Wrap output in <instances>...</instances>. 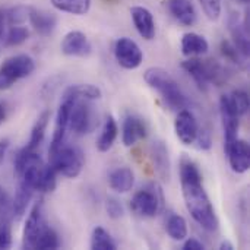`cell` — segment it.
I'll return each instance as SVG.
<instances>
[{"instance_id":"1","label":"cell","mask_w":250,"mask_h":250,"mask_svg":"<svg viewBox=\"0 0 250 250\" xmlns=\"http://www.w3.org/2000/svg\"><path fill=\"white\" fill-rule=\"evenodd\" d=\"M180 185L186 209L192 218L207 231H215L220 226L215 209L202 183V174L198 166L183 158L180 163Z\"/></svg>"},{"instance_id":"2","label":"cell","mask_w":250,"mask_h":250,"mask_svg":"<svg viewBox=\"0 0 250 250\" xmlns=\"http://www.w3.org/2000/svg\"><path fill=\"white\" fill-rule=\"evenodd\" d=\"M15 173L21 182L26 183L32 190L53 192L57 185L56 170L45 164L35 151L21 149L15 157Z\"/></svg>"},{"instance_id":"3","label":"cell","mask_w":250,"mask_h":250,"mask_svg":"<svg viewBox=\"0 0 250 250\" xmlns=\"http://www.w3.org/2000/svg\"><path fill=\"white\" fill-rule=\"evenodd\" d=\"M23 249H40L50 250L60 248L59 234L48 226L45 215H44V205L42 201H38L31 208L25 227H23V237H22Z\"/></svg>"},{"instance_id":"4","label":"cell","mask_w":250,"mask_h":250,"mask_svg":"<svg viewBox=\"0 0 250 250\" xmlns=\"http://www.w3.org/2000/svg\"><path fill=\"white\" fill-rule=\"evenodd\" d=\"M145 82L164 100L166 105L171 110H183L190 105L189 98L185 95L177 81L163 67H149L144 73Z\"/></svg>"},{"instance_id":"5","label":"cell","mask_w":250,"mask_h":250,"mask_svg":"<svg viewBox=\"0 0 250 250\" xmlns=\"http://www.w3.org/2000/svg\"><path fill=\"white\" fill-rule=\"evenodd\" d=\"M48 152L50 166L56 170V173L67 179H75L81 174L83 168V155L76 146L62 144L59 148Z\"/></svg>"},{"instance_id":"6","label":"cell","mask_w":250,"mask_h":250,"mask_svg":"<svg viewBox=\"0 0 250 250\" xmlns=\"http://www.w3.org/2000/svg\"><path fill=\"white\" fill-rule=\"evenodd\" d=\"M35 70V62L26 54H16L0 64V91L10 88L19 79L29 76Z\"/></svg>"},{"instance_id":"7","label":"cell","mask_w":250,"mask_h":250,"mask_svg":"<svg viewBox=\"0 0 250 250\" xmlns=\"http://www.w3.org/2000/svg\"><path fill=\"white\" fill-rule=\"evenodd\" d=\"M97 126V114L91 101L88 100H73L70 116H69V130L76 135H85L94 130Z\"/></svg>"},{"instance_id":"8","label":"cell","mask_w":250,"mask_h":250,"mask_svg":"<svg viewBox=\"0 0 250 250\" xmlns=\"http://www.w3.org/2000/svg\"><path fill=\"white\" fill-rule=\"evenodd\" d=\"M163 207V196L155 188H145L138 190L130 202L132 211L144 218L155 217Z\"/></svg>"},{"instance_id":"9","label":"cell","mask_w":250,"mask_h":250,"mask_svg":"<svg viewBox=\"0 0 250 250\" xmlns=\"http://www.w3.org/2000/svg\"><path fill=\"white\" fill-rule=\"evenodd\" d=\"M114 57L117 63L127 70L138 69L144 62V53L141 47L127 37H122L114 44Z\"/></svg>"},{"instance_id":"10","label":"cell","mask_w":250,"mask_h":250,"mask_svg":"<svg viewBox=\"0 0 250 250\" xmlns=\"http://www.w3.org/2000/svg\"><path fill=\"white\" fill-rule=\"evenodd\" d=\"M60 50L66 56L73 57H86L92 51V45L88 37L81 31H70L64 35L60 44Z\"/></svg>"},{"instance_id":"11","label":"cell","mask_w":250,"mask_h":250,"mask_svg":"<svg viewBox=\"0 0 250 250\" xmlns=\"http://www.w3.org/2000/svg\"><path fill=\"white\" fill-rule=\"evenodd\" d=\"M174 130H176L177 138L182 141V144L192 145L195 142L199 126H198L196 117L193 116L190 110H186V108L179 110V114L174 122Z\"/></svg>"},{"instance_id":"12","label":"cell","mask_w":250,"mask_h":250,"mask_svg":"<svg viewBox=\"0 0 250 250\" xmlns=\"http://www.w3.org/2000/svg\"><path fill=\"white\" fill-rule=\"evenodd\" d=\"M220 113H221V120H223V130H224V149L231 146V144L237 139L239 135V116L231 110V107L227 103L226 95L221 97L220 100Z\"/></svg>"},{"instance_id":"13","label":"cell","mask_w":250,"mask_h":250,"mask_svg":"<svg viewBox=\"0 0 250 250\" xmlns=\"http://www.w3.org/2000/svg\"><path fill=\"white\" fill-rule=\"evenodd\" d=\"M148 135V127L146 123L142 117L130 114L125 119L123 122V129H122V141L123 145L130 148L145 139Z\"/></svg>"},{"instance_id":"14","label":"cell","mask_w":250,"mask_h":250,"mask_svg":"<svg viewBox=\"0 0 250 250\" xmlns=\"http://www.w3.org/2000/svg\"><path fill=\"white\" fill-rule=\"evenodd\" d=\"M183 70L193 79L196 86L201 91H207L211 83V73H209V60H201L198 57H189L186 62L182 63Z\"/></svg>"},{"instance_id":"15","label":"cell","mask_w":250,"mask_h":250,"mask_svg":"<svg viewBox=\"0 0 250 250\" xmlns=\"http://www.w3.org/2000/svg\"><path fill=\"white\" fill-rule=\"evenodd\" d=\"M229 31L231 34L233 38V44L237 47V50L248 57L250 51L249 44V31H248V19L242 21L239 13L231 12V15L229 16Z\"/></svg>"},{"instance_id":"16","label":"cell","mask_w":250,"mask_h":250,"mask_svg":"<svg viewBox=\"0 0 250 250\" xmlns=\"http://www.w3.org/2000/svg\"><path fill=\"white\" fill-rule=\"evenodd\" d=\"M72 104H73V100L72 98H63V101H62L59 110H57L56 126H54V133H53L50 151H53V149L59 148L62 144H64L66 133L69 130V116H70Z\"/></svg>"},{"instance_id":"17","label":"cell","mask_w":250,"mask_h":250,"mask_svg":"<svg viewBox=\"0 0 250 250\" xmlns=\"http://www.w3.org/2000/svg\"><path fill=\"white\" fill-rule=\"evenodd\" d=\"M229 155L230 167L234 173L243 174L250 167V149L249 144L243 139H236L231 146L226 152Z\"/></svg>"},{"instance_id":"18","label":"cell","mask_w":250,"mask_h":250,"mask_svg":"<svg viewBox=\"0 0 250 250\" xmlns=\"http://www.w3.org/2000/svg\"><path fill=\"white\" fill-rule=\"evenodd\" d=\"M130 15H132L135 28L139 32V35L144 40H148V41L154 40V37H155V22H154L152 13L144 6H133V7H130Z\"/></svg>"},{"instance_id":"19","label":"cell","mask_w":250,"mask_h":250,"mask_svg":"<svg viewBox=\"0 0 250 250\" xmlns=\"http://www.w3.org/2000/svg\"><path fill=\"white\" fill-rule=\"evenodd\" d=\"M170 15L185 26H192L196 22V9L192 0H167Z\"/></svg>"},{"instance_id":"20","label":"cell","mask_w":250,"mask_h":250,"mask_svg":"<svg viewBox=\"0 0 250 250\" xmlns=\"http://www.w3.org/2000/svg\"><path fill=\"white\" fill-rule=\"evenodd\" d=\"M151 158L154 163L155 173L161 180H168L170 179V157H168V149L164 142L155 141L151 148Z\"/></svg>"},{"instance_id":"21","label":"cell","mask_w":250,"mask_h":250,"mask_svg":"<svg viewBox=\"0 0 250 250\" xmlns=\"http://www.w3.org/2000/svg\"><path fill=\"white\" fill-rule=\"evenodd\" d=\"M209 44L205 37L196 32H186L182 38V53L186 57H199L207 54Z\"/></svg>"},{"instance_id":"22","label":"cell","mask_w":250,"mask_h":250,"mask_svg":"<svg viewBox=\"0 0 250 250\" xmlns=\"http://www.w3.org/2000/svg\"><path fill=\"white\" fill-rule=\"evenodd\" d=\"M110 188L117 193H127L135 185V174L129 167H119L108 176Z\"/></svg>"},{"instance_id":"23","label":"cell","mask_w":250,"mask_h":250,"mask_svg":"<svg viewBox=\"0 0 250 250\" xmlns=\"http://www.w3.org/2000/svg\"><path fill=\"white\" fill-rule=\"evenodd\" d=\"M28 19L31 25L34 26V29L41 35H50L56 29V25H57V19L54 15L42 12V10H37V9L29 10Z\"/></svg>"},{"instance_id":"24","label":"cell","mask_w":250,"mask_h":250,"mask_svg":"<svg viewBox=\"0 0 250 250\" xmlns=\"http://www.w3.org/2000/svg\"><path fill=\"white\" fill-rule=\"evenodd\" d=\"M117 123L114 120V117L110 114L105 117L104 120V125H103V129H101V133H100V138L97 141V148L100 152H107L111 149L116 138H117Z\"/></svg>"},{"instance_id":"25","label":"cell","mask_w":250,"mask_h":250,"mask_svg":"<svg viewBox=\"0 0 250 250\" xmlns=\"http://www.w3.org/2000/svg\"><path fill=\"white\" fill-rule=\"evenodd\" d=\"M63 98H72V100H100L101 98V89L91 83H78L69 86L63 92Z\"/></svg>"},{"instance_id":"26","label":"cell","mask_w":250,"mask_h":250,"mask_svg":"<svg viewBox=\"0 0 250 250\" xmlns=\"http://www.w3.org/2000/svg\"><path fill=\"white\" fill-rule=\"evenodd\" d=\"M48 120H50V111L48 110L42 111L38 116L37 122L32 126L31 136H29V141H28V144H26L25 148H28L31 151H35L41 145V142H42V139L45 136V130H47V126H48Z\"/></svg>"},{"instance_id":"27","label":"cell","mask_w":250,"mask_h":250,"mask_svg":"<svg viewBox=\"0 0 250 250\" xmlns=\"http://www.w3.org/2000/svg\"><path fill=\"white\" fill-rule=\"evenodd\" d=\"M32 193H34V190L26 183L19 180V185H18V189L15 193V199L12 202V212L16 218H21L25 214L26 207L32 198Z\"/></svg>"},{"instance_id":"28","label":"cell","mask_w":250,"mask_h":250,"mask_svg":"<svg viewBox=\"0 0 250 250\" xmlns=\"http://www.w3.org/2000/svg\"><path fill=\"white\" fill-rule=\"evenodd\" d=\"M166 231L173 240L182 242L188 237V223L182 215L170 214L166 221Z\"/></svg>"},{"instance_id":"29","label":"cell","mask_w":250,"mask_h":250,"mask_svg":"<svg viewBox=\"0 0 250 250\" xmlns=\"http://www.w3.org/2000/svg\"><path fill=\"white\" fill-rule=\"evenodd\" d=\"M51 4L60 12L85 15L91 7V0H51Z\"/></svg>"},{"instance_id":"30","label":"cell","mask_w":250,"mask_h":250,"mask_svg":"<svg viewBox=\"0 0 250 250\" xmlns=\"http://www.w3.org/2000/svg\"><path fill=\"white\" fill-rule=\"evenodd\" d=\"M226 98H227V103H229V105L231 107V110H233L239 117L248 114V111H249V95H248L245 91L236 89V91H233L231 94L226 95Z\"/></svg>"},{"instance_id":"31","label":"cell","mask_w":250,"mask_h":250,"mask_svg":"<svg viewBox=\"0 0 250 250\" xmlns=\"http://www.w3.org/2000/svg\"><path fill=\"white\" fill-rule=\"evenodd\" d=\"M91 249L94 250H114L117 249L113 237L103 227H95L91 236Z\"/></svg>"},{"instance_id":"32","label":"cell","mask_w":250,"mask_h":250,"mask_svg":"<svg viewBox=\"0 0 250 250\" xmlns=\"http://www.w3.org/2000/svg\"><path fill=\"white\" fill-rule=\"evenodd\" d=\"M29 37V31L25 28V26H21V25H15L9 29L4 41H6V45L9 47H15V45H21L23 44Z\"/></svg>"},{"instance_id":"33","label":"cell","mask_w":250,"mask_h":250,"mask_svg":"<svg viewBox=\"0 0 250 250\" xmlns=\"http://www.w3.org/2000/svg\"><path fill=\"white\" fill-rule=\"evenodd\" d=\"M221 53H223V56L227 59V60H230V62H233V63H236V64H239V66H242L243 63H245V60H246V57L237 50V47L231 42V41H229V40H223L221 41Z\"/></svg>"},{"instance_id":"34","label":"cell","mask_w":250,"mask_h":250,"mask_svg":"<svg viewBox=\"0 0 250 250\" xmlns=\"http://www.w3.org/2000/svg\"><path fill=\"white\" fill-rule=\"evenodd\" d=\"M29 10H31V7H26V6H15V7L6 10L7 23L12 25V26L22 25L29 16Z\"/></svg>"},{"instance_id":"35","label":"cell","mask_w":250,"mask_h":250,"mask_svg":"<svg viewBox=\"0 0 250 250\" xmlns=\"http://www.w3.org/2000/svg\"><path fill=\"white\" fill-rule=\"evenodd\" d=\"M202 6L204 13L209 21H218L221 16L223 0H198Z\"/></svg>"},{"instance_id":"36","label":"cell","mask_w":250,"mask_h":250,"mask_svg":"<svg viewBox=\"0 0 250 250\" xmlns=\"http://www.w3.org/2000/svg\"><path fill=\"white\" fill-rule=\"evenodd\" d=\"M105 211H107L108 217L113 218V220H119V218H122L123 214H125L123 205H122L117 199H114V198H110V199L105 202Z\"/></svg>"},{"instance_id":"37","label":"cell","mask_w":250,"mask_h":250,"mask_svg":"<svg viewBox=\"0 0 250 250\" xmlns=\"http://www.w3.org/2000/svg\"><path fill=\"white\" fill-rule=\"evenodd\" d=\"M12 246V230L9 221L0 223V249H9Z\"/></svg>"},{"instance_id":"38","label":"cell","mask_w":250,"mask_h":250,"mask_svg":"<svg viewBox=\"0 0 250 250\" xmlns=\"http://www.w3.org/2000/svg\"><path fill=\"white\" fill-rule=\"evenodd\" d=\"M195 142L198 144V149L202 151H208L212 146V139H211V133L207 129H199L198 135L195 138Z\"/></svg>"},{"instance_id":"39","label":"cell","mask_w":250,"mask_h":250,"mask_svg":"<svg viewBox=\"0 0 250 250\" xmlns=\"http://www.w3.org/2000/svg\"><path fill=\"white\" fill-rule=\"evenodd\" d=\"M9 207H10V201H9V196L6 193V190L0 186V215L6 214L9 211Z\"/></svg>"},{"instance_id":"40","label":"cell","mask_w":250,"mask_h":250,"mask_svg":"<svg viewBox=\"0 0 250 250\" xmlns=\"http://www.w3.org/2000/svg\"><path fill=\"white\" fill-rule=\"evenodd\" d=\"M204 249H205V246H204L199 240H196V239H193V237L188 239V240L183 243V250H204Z\"/></svg>"},{"instance_id":"41","label":"cell","mask_w":250,"mask_h":250,"mask_svg":"<svg viewBox=\"0 0 250 250\" xmlns=\"http://www.w3.org/2000/svg\"><path fill=\"white\" fill-rule=\"evenodd\" d=\"M6 23H7V19H6V10L0 9V40H1V38H4Z\"/></svg>"},{"instance_id":"42","label":"cell","mask_w":250,"mask_h":250,"mask_svg":"<svg viewBox=\"0 0 250 250\" xmlns=\"http://www.w3.org/2000/svg\"><path fill=\"white\" fill-rule=\"evenodd\" d=\"M7 149H9V141H7V139L0 141V163L3 161V158H4V155H6V152H7Z\"/></svg>"},{"instance_id":"43","label":"cell","mask_w":250,"mask_h":250,"mask_svg":"<svg viewBox=\"0 0 250 250\" xmlns=\"http://www.w3.org/2000/svg\"><path fill=\"white\" fill-rule=\"evenodd\" d=\"M6 116H7V108H6V104L3 101H0V125L6 120Z\"/></svg>"},{"instance_id":"44","label":"cell","mask_w":250,"mask_h":250,"mask_svg":"<svg viewBox=\"0 0 250 250\" xmlns=\"http://www.w3.org/2000/svg\"><path fill=\"white\" fill-rule=\"evenodd\" d=\"M220 249L221 250H233L234 249V246L229 242V240H224L221 245H220Z\"/></svg>"},{"instance_id":"45","label":"cell","mask_w":250,"mask_h":250,"mask_svg":"<svg viewBox=\"0 0 250 250\" xmlns=\"http://www.w3.org/2000/svg\"><path fill=\"white\" fill-rule=\"evenodd\" d=\"M236 1H239V3H243V4L249 3V0H236Z\"/></svg>"}]
</instances>
